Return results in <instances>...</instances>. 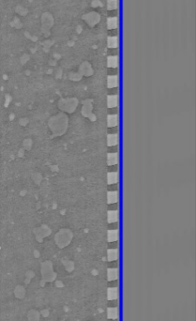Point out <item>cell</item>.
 Wrapping results in <instances>:
<instances>
[{
    "label": "cell",
    "mask_w": 196,
    "mask_h": 321,
    "mask_svg": "<svg viewBox=\"0 0 196 321\" xmlns=\"http://www.w3.org/2000/svg\"><path fill=\"white\" fill-rule=\"evenodd\" d=\"M118 118L116 115H111L108 117V126L109 127H114L117 125Z\"/></svg>",
    "instance_id": "1"
},
{
    "label": "cell",
    "mask_w": 196,
    "mask_h": 321,
    "mask_svg": "<svg viewBox=\"0 0 196 321\" xmlns=\"http://www.w3.org/2000/svg\"><path fill=\"white\" fill-rule=\"evenodd\" d=\"M118 296V291L117 288L113 287V288L108 289V299L109 300H116Z\"/></svg>",
    "instance_id": "2"
},
{
    "label": "cell",
    "mask_w": 196,
    "mask_h": 321,
    "mask_svg": "<svg viewBox=\"0 0 196 321\" xmlns=\"http://www.w3.org/2000/svg\"><path fill=\"white\" fill-rule=\"evenodd\" d=\"M117 276H118V271H117V270H116V269H110L108 270V280L109 281H113V280L117 279Z\"/></svg>",
    "instance_id": "3"
},
{
    "label": "cell",
    "mask_w": 196,
    "mask_h": 321,
    "mask_svg": "<svg viewBox=\"0 0 196 321\" xmlns=\"http://www.w3.org/2000/svg\"><path fill=\"white\" fill-rule=\"evenodd\" d=\"M107 315H108V317L111 318V319L116 318L118 317L117 308H109L108 309V312H107Z\"/></svg>",
    "instance_id": "4"
},
{
    "label": "cell",
    "mask_w": 196,
    "mask_h": 321,
    "mask_svg": "<svg viewBox=\"0 0 196 321\" xmlns=\"http://www.w3.org/2000/svg\"><path fill=\"white\" fill-rule=\"evenodd\" d=\"M118 257V252L116 249H113V250H109L108 252V258L110 261L112 260H116Z\"/></svg>",
    "instance_id": "5"
},
{
    "label": "cell",
    "mask_w": 196,
    "mask_h": 321,
    "mask_svg": "<svg viewBox=\"0 0 196 321\" xmlns=\"http://www.w3.org/2000/svg\"><path fill=\"white\" fill-rule=\"evenodd\" d=\"M108 238L110 241H116V239L118 238V233H117V230H111V231H109V234H108Z\"/></svg>",
    "instance_id": "6"
},
{
    "label": "cell",
    "mask_w": 196,
    "mask_h": 321,
    "mask_svg": "<svg viewBox=\"0 0 196 321\" xmlns=\"http://www.w3.org/2000/svg\"><path fill=\"white\" fill-rule=\"evenodd\" d=\"M117 85V77L116 76H110L108 78V87L114 88Z\"/></svg>",
    "instance_id": "7"
},
{
    "label": "cell",
    "mask_w": 196,
    "mask_h": 321,
    "mask_svg": "<svg viewBox=\"0 0 196 321\" xmlns=\"http://www.w3.org/2000/svg\"><path fill=\"white\" fill-rule=\"evenodd\" d=\"M117 201V193L116 191H110L108 194V202L114 203Z\"/></svg>",
    "instance_id": "8"
},
{
    "label": "cell",
    "mask_w": 196,
    "mask_h": 321,
    "mask_svg": "<svg viewBox=\"0 0 196 321\" xmlns=\"http://www.w3.org/2000/svg\"><path fill=\"white\" fill-rule=\"evenodd\" d=\"M117 162V154L116 153H112L108 155V164H116Z\"/></svg>",
    "instance_id": "9"
},
{
    "label": "cell",
    "mask_w": 196,
    "mask_h": 321,
    "mask_svg": "<svg viewBox=\"0 0 196 321\" xmlns=\"http://www.w3.org/2000/svg\"><path fill=\"white\" fill-rule=\"evenodd\" d=\"M117 104V96H110L108 98L109 107H114Z\"/></svg>",
    "instance_id": "10"
},
{
    "label": "cell",
    "mask_w": 196,
    "mask_h": 321,
    "mask_svg": "<svg viewBox=\"0 0 196 321\" xmlns=\"http://www.w3.org/2000/svg\"><path fill=\"white\" fill-rule=\"evenodd\" d=\"M118 139H117V135H111L108 136V145L109 146H114L117 143Z\"/></svg>",
    "instance_id": "11"
},
{
    "label": "cell",
    "mask_w": 196,
    "mask_h": 321,
    "mask_svg": "<svg viewBox=\"0 0 196 321\" xmlns=\"http://www.w3.org/2000/svg\"><path fill=\"white\" fill-rule=\"evenodd\" d=\"M117 179H118V177H117V174L116 173H110L108 175V182L110 184L116 183V181H117Z\"/></svg>",
    "instance_id": "12"
},
{
    "label": "cell",
    "mask_w": 196,
    "mask_h": 321,
    "mask_svg": "<svg viewBox=\"0 0 196 321\" xmlns=\"http://www.w3.org/2000/svg\"><path fill=\"white\" fill-rule=\"evenodd\" d=\"M117 217H118V215H117V212L116 211H111V212H109V214H108V221L110 223L116 222L117 221Z\"/></svg>",
    "instance_id": "13"
},
{
    "label": "cell",
    "mask_w": 196,
    "mask_h": 321,
    "mask_svg": "<svg viewBox=\"0 0 196 321\" xmlns=\"http://www.w3.org/2000/svg\"><path fill=\"white\" fill-rule=\"evenodd\" d=\"M108 66L109 67H116L117 66V57L114 56V57H109L108 59Z\"/></svg>",
    "instance_id": "14"
},
{
    "label": "cell",
    "mask_w": 196,
    "mask_h": 321,
    "mask_svg": "<svg viewBox=\"0 0 196 321\" xmlns=\"http://www.w3.org/2000/svg\"><path fill=\"white\" fill-rule=\"evenodd\" d=\"M108 26H109V28H111V29H112V28L116 27L117 26V20H116V18L109 19V20H108Z\"/></svg>",
    "instance_id": "15"
},
{
    "label": "cell",
    "mask_w": 196,
    "mask_h": 321,
    "mask_svg": "<svg viewBox=\"0 0 196 321\" xmlns=\"http://www.w3.org/2000/svg\"><path fill=\"white\" fill-rule=\"evenodd\" d=\"M29 321H39V314L34 311L29 313Z\"/></svg>",
    "instance_id": "16"
},
{
    "label": "cell",
    "mask_w": 196,
    "mask_h": 321,
    "mask_svg": "<svg viewBox=\"0 0 196 321\" xmlns=\"http://www.w3.org/2000/svg\"><path fill=\"white\" fill-rule=\"evenodd\" d=\"M108 44H109V47H116L117 46V39L116 37L110 38L109 41H108Z\"/></svg>",
    "instance_id": "17"
},
{
    "label": "cell",
    "mask_w": 196,
    "mask_h": 321,
    "mask_svg": "<svg viewBox=\"0 0 196 321\" xmlns=\"http://www.w3.org/2000/svg\"><path fill=\"white\" fill-rule=\"evenodd\" d=\"M116 7H117V1L116 0H108V9H116Z\"/></svg>",
    "instance_id": "18"
}]
</instances>
